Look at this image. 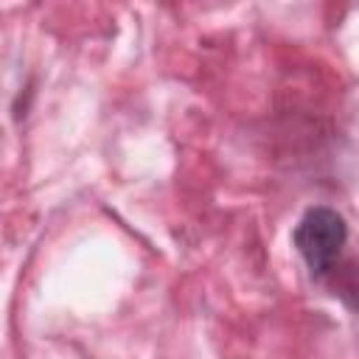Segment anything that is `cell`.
Returning <instances> with one entry per match:
<instances>
[{
  "instance_id": "cell-1",
  "label": "cell",
  "mask_w": 359,
  "mask_h": 359,
  "mask_svg": "<svg viewBox=\"0 0 359 359\" xmlns=\"http://www.w3.org/2000/svg\"><path fill=\"white\" fill-rule=\"evenodd\" d=\"M348 244V222L339 210L328 205H311L303 210L292 227V247L303 258L314 280H328L337 275V264Z\"/></svg>"
}]
</instances>
